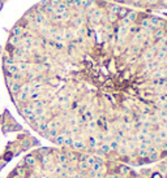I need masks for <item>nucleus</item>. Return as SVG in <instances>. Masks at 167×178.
<instances>
[{
    "label": "nucleus",
    "instance_id": "obj_4",
    "mask_svg": "<svg viewBox=\"0 0 167 178\" xmlns=\"http://www.w3.org/2000/svg\"><path fill=\"white\" fill-rule=\"evenodd\" d=\"M8 90H9L11 95H16L17 92H20V90H21V82H13Z\"/></svg>",
    "mask_w": 167,
    "mask_h": 178
},
{
    "label": "nucleus",
    "instance_id": "obj_1",
    "mask_svg": "<svg viewBox=\"0 0 167 178\" xmlns=\"http://www.w3.org/2000/svg\"><path fill=\"white\" fill-rule=\"evenodd\" d=\"M63 22V21H61ZM60 51H41L47 141L129 167L167 160V35L85 16Z\"/></svg>",
    "mask_w": 167,
    "mask_h": 178
},
{
    "label": "nucleus",
    "instance_id": "obj_5",
    "mask_svg": "<svg viewBox=\"0 0 167 178\" xmlns=\"http://www.w3.org/2000/svg\"><path fill=\"white\" fill-rule=\"evenodd\" d=\"M22 34H24V29L21 26H18V25H15V26L12 28V30H11V35H13V36L20 38Z\"/></svg>",
    "mask_w": 167,
    "mask_h": 178
},
{
    "label": "nucleus",
    "instance_id": "obj_7",
    "mask_svg": "<svg viewBox=\"0 0 167 178\" xmlns=\"http://www.w3.org/2000/svg\"><path fill=\"white\" fill-rule=\"evenodd\" d=\"M159 2H162V0H159Z\"/></svg>",
    "mask_w": 167,
    "mask_h": 178
},
{
    "label": "nucleus",
    "instance_id": "obj_6",
    "mask_svg": "<svg viewBox=\"0 0 167 178\" xmlns=\"http://www.w3.org/2000/svg\"><path fill=\"white\" fill-rule=\"evenodd\" d=\"M158 3H159V0H146V4L147 5H158Z\"/></svg>",
    "mask_w": 167,
    "mask_h": 178
},
{
    "label": "nucleus",
    "instance_id": "obj_3",
    "mask_svg": "<svg viewBox=\"0 0 167 178\" xmlns=\"http://www.w3.org/2000/svg\"><path fill=\"white\" fill-rule=\"evenodd\" d=\"M2 126H3V134L7 135L11 131H22L21 125H18L17 122L13 121V118L9 114L8 111H5L3 113V120H2Z\"/></svg>",
    "mask_w": 167,
    "mask_h": 178
},
{
    "label": "nucleus",
    "instance_id": "obj_2",
    "mask_svg": "<svg viewBox=\"0 0 167 178\" xmlns=\"http://www.w3.org/2000/svg\"><path fill=\"white\" fill-rule=\"evenodd\" d=\"M33 154L37 163L24 178H167V160L136 168L59 147H41Z\"/></svg>",
    "mask_w": 167,
    "mask_h": 178
},
{
    "label": "nucleus",
    "instance_id": "obj_8",
    "mask_svg": "<svg viewBox=\"0 0 167 178\" xmlns=\"http://www.w3.org/2000/svg\"><path fill=\"white\" fill-rule=\"evenodd\" d=\"M114 2H115V0H114Z\"/></svg>",
    "mask_w": 167,
    "mask_h": 178
}]
</instances>
